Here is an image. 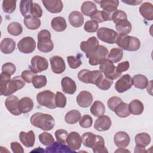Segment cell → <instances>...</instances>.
Returning a JSON list of instances; mask_svg holds the SVG:
<instances>
[{
    "mask_svg": "<svg viewBox=\"0 0 153 153\" xmlns=\"http://www.w3.org/2000/svg\"><path fill=\"white\" fill-rule=\"evenodd\" d=\"M16 71V66L11 62L5 63L2 66V72L10 76L13 75L15 73Z\"/></svg>",
    "mask_w": 153,
    "mask_h": 153,
    "instance_id": "obj_53",
    "label": "cell"
},
{
    "mask_svg": "<svg viewBox=\"0 0 153 153\" xmlns=\"http://www.w3.org/2000/svg\"><path fill=\"white\" fill-rule=\"evenodd\" d=\"M134 152H146L145 148L136 146L135 149H134Z\"/></svg>",
    "mask_w": 153,
    "mask_h": 153,
    "instance_id": "obj_61",
    "label": "cell"
},
{
    "mask_svg": "<svg viewBox=\"0 0 153 153\" xmlns=\"http://www.w3.org/2000/svg\"><path fill=\"white\" fill-rule=\"evenodd\" d=\"M51 69L53 72L57 74L63 73L66 69V65L62 57L59 56H54L50 59Z\"/></svg>",
    "mask_w": 153,
    "mask_h": 153,
    "instance_id": "obj_16",
    "label": "cell"
},
{
    "mask_svg": "<svg viewBox=\"0 0 153 153\" xmlns=\"http://www.w3.org/2000/svg\"><path fill=\"white\" fill-rule=\"evenodd\" d=\"M81 118L80 112L76 109H72L66 113L65 117V121L68 124H74L76 123Z\"/></svg>",
    "mask_w": 153,
    "mask_h": 153,
    "instance_id": "obj_40",
    "label": "cell"
},
{
    "mask_svg": "<svg viewBox=\"0 0 153 153\" xmlns=\"http://www.w3.org/2000/svg\"><path fill=\"white\" fill-rule=\"evenodd\" d=\"M68 19L71 25L75 27H81L84 22L82 14L78 11H72L69 15Z\"/></svg>",
    "mask_w": 153,
    "mask_h": 153,
    "instance_id": "obj_27",
    "label": "cell"
},
{
    "mask_svg": "<svg viewBox=\"0 0 153 153\" xmlns=\"http://www.w3.org/2000/svg\"><path fill=\"white\" fill-rule=\"evenodd\" d=\"M112 13H107L105 11L96 10L90 17L91 20L98 23H102L106 21L112 20Z\"/></svg>",
    "mask_w": 153,
    "mask_h": 153,
    "instance_id": "obj_29",
    "label": "cell"
},
{
    "mask_svg": "<svg viewBox=\"0 0 153 153\" xmlns=\"http://www.w3.org/2000/svg\"><path fill=\"white\" fill-rule=\"evenodd\" d=\"M115 28L119 35H127L131 30L132 26L131 23L127 20L120 21L115 24Z\"/></svg>",
    "mask_w": 153,
    "mask_h": 153,
    "instance_id": "obj_30",
    "label": "cell"
},
{
    "mask_svg": "<svg viewBox=\"0 0 153 153\" xmlns=\"http://www.w3.org/2000/svg\"><path fill=\"white\" fill-rule=\"evenodd\" d=\"M114 142L118 148H125L128 146L130 142V137L127 133L120 131L115 134Z\"/></svg>",
    "mask_w": 153,
    "mask_h": 153,
    "instance_id": "obj_17",
    "label": "cell"
},
{
    "mask_svg": "<svg viewBox=\"0 0 153 153\" xmlns=\"http://www.w3.org/2000/svg\"><path fill=\"white\" fill-rule=\"evenodd\" d=\"M33 108V100L28 97L22 98L19 100V109L23 114L30 112Z\"/></svg>",
    "mask_w": 153,
    "mask_h": 153,
    "instance_id": "obj_34",
    "label": "cell"
},
{
    "mask_svg": "<svg viewBox=\"0 0 153 153\" xmlns=\"http://www.w3.org/2000/svg\"><path fill=\"white\" fill-rule=\"evenodd\" d=\"M38 45L39 51L42 53H48L53 50L54 44L51 39L50 31L46 29L41 30L37 35Z\"/></svg>",
    "mask_w": 153,
    "mask_h": 153,
    "instance_id": "obj_5",
    "label": "cell"
},
{
    "mask_svg": "<svg viewBox=\"0 0 153 153\" xmlns=\"http://www.w3.org/2000/svg\"><path fill=\"white\" fill-rule=\"evenodd\" d=\"M136 146L145 148L151 142V137L146 133H140L136 135L134 137Z\"/></svg>",
    "mask_w": 153,
    "mask_h": 153,
    "instance_id": "obj_35",
    "label": "cell"
},
{
    "mask_svg": "<svg viewBox=\"0 0 153 153\" xmlns=\"http://www.w3.org/2000/svg\"><path fill=\"white\" fill-rule=\"evenodd\" d=\"M113 80L103 75L96 85L100 90H107L111 88Z\"/></svg>",
    "mask_w": 153,
    "mask_h": 153,
    "instance_id": "obj_46",
    "label": "cell"
},
{
    "mask_svg": "<svg viewBox=\"0 0 153 153\" xmlns=\"http://www.w3.org/2000/svg\"><path fill=\"white\" fill-rule=\"evenodd\" d=\"M45 152H62V153H68V152H75V151L71 149L68 146H66L65 144L61 143L58 141L54 142L52 145L47 146L45 149Z\"/></svg>",
    "mask_w": 153,
    "mask_h": 153,
    "instance_id": "obj_22",
    "label": "cell"
},
{
    "mask_svg": "<svg viewBox=\"0 0 153 153\" xmlns=\"http://www.w3.org/2000/svg\"><path fill=\"white\" fill-rule=\"evenodd\" d=\"M132 86V78L128 74L121 76L115 84V89L118 93H123L129 90Z\"/></svg>",
    "mask_w": 153,
    "mask_h": 153,
    "instance_id": "obj_13",
    "label": "cell"
},
{
    "mask_svg": "<svg viewBox=\"0 0 153 153\" xmlns=\"http://www.w3.org/2000/svg\"><path fill=\"white\" fill-rule=\"evenodd\" d=\"M81 10L83 14L90 17L97 10V7L92 1H84L81 5Z\"/></svg>",
    "mask_w": 153,
    "mask_h": 153,
    "instance_id": "obj_37",
    "label": "cell"
},
{
    "mask_svg": "<svg viewBox=\"0 0 153 153\" xmlns=\"http://www.w3.org/2000/svg\"><path fill=\"white\" fill-rule=\"evenodd\" d=\"M12 151L14 153H23L24 149L22 146L17 142H13L10 144Z\"/></svg>",
    "mask_w": 153,
    "mask_h": 153,
    "instance_id": "obj_59",
    "label": "cell"
},
{
    "mask_svg": "<svg viewBox=\"0 0 153 153\" xmlns=\"http://www.w3.org/2000/svg\"><path fill=\"white\" fill-rule=\"evenodd\" d=\"M148 78L142 74H136L132 78V85L137 88L144 89L148 87Z\"/></svg>",
    "mask_w": 153,
    "mask_h": 153,
    "instance_id": "obj_31",
    "label": "cell"
},
{
    "mask_svg": "<svg viewBox=\"0 0 153 153\" xmlns=\"http://www.w3.org/2000/svg\"><path fill=\"white\" fill-rule=\"evenodd\" d=\"M130 114L134 115H139L142 114L144 110V106L142 102L138 99H134L128 105Z\"/></svg>",
    "mask_w": 153,
    "mask_h": 153,
    "instance_id": "obj_32",
    "label": "cell"
},
{
    "mask_svg": "<svg viewBox=\"0 0 153 153\" xmlns=\"http://www.w3.org/2000/svg\"><path fill=\"white\" fill-rule=\"evenodd\" d=\"M100 71L104 74L105 76L114 80L121 76V74H118L116 71V66L109 59L103 60L99 66Z\"/></svg>",
    "mask_w": 153,
    "mask_h": 153,
    "instance_id": "obj_10",
    "label": "cell"
},
{
    "mask_svg": "<svg viewBox=\"0 0 153 153\" xmlns=\"http://www.w3.org/2000/svg\"><path fill=\"white\" fill-rule=\"evenodd\" d=\"M35 73L32 72L30 70H25L22 72L21 76L27 83L32 82L33 78L35 76Z\"/></svg>",
    "mask_w": 153,
    "mask_h": 153,
    "instance_id": "obj_57",
    "label": "cell"
},
{
    "mask_svg": "<svg viewBox=\"0 0 153 153\" xmlns=\"http://www.w3.org/2000/svg\"><path fill=\"white\" fill-rule=\"evenodd\" d=\"M39 140L40 142L45 146H50L54 142V139L51 134L48 132L41 133L39 135Z\"/></svg>",
    "mask_w": 153,
    "mask_h": 153,
    "instance_id": "obj_45",
    "label": "cell"
},
{
    "mask_svg": "<svg viewBox=\"0 0 153 153\" xmlns=\"http://www.w3.org/2000/svg\"><path fill=\"white\" fill-rule=\"evenodd\" d=\"M99 27V25L97 22L93 20H88L85 22L84 26V29L85 31L88 33L95 32Z\"/></svg>",
    "mask_w": 153,
    "mask_h": 153,
    "instance_id": "obj_54",
    "label": "cell"
},
{
    "mask_svg": "<svg viewBox=\"0 0 153 153\" xmlns=\"http://www.w3.org/2000/svg\"><path fill=\"white\" fill-rule=\"evenodd\" d=\"M31 124L44 131L53 129L55 126L54 118L50 114L42 112H36L30 118Z\"/></svg>",
    "mask_w": 153,
    "mask_h": 153,
    "instance_id": "obj_3",
    "label": "cell"
},
{
    "mask_svg": "<svg viewBox=\"0 0 153 153\" xmlns=\"http://www.w3.org/2000/svg\"><path fill=\"white\" fill-rule=\"evenodd\" d=\"M62 90L65 93L73 94L76 90V85L75 81L69 77L65 76L61 81Z\"/></svg>",
    "mask_w": 153,
    "mask_h": 153,
    "instance_id": "obj_24",
    "label": "cell"
},
{
    "mask_svg": "<svg viewBox=\"0 0 153 153\" xmlns=\"http://www.w3.org/2000/svg\"><path fill=\"white\" fill-rule=\"evenodd\" d=\"M93 100V97L88 91H81L76 97V102L81 108L89 107Z\"/></svg>",
    "mask_w": 153,
    "mask_h": 153,
    "instance_id": "obj_20",
    "label": "cell"
},
{
    "mask_svg": "<svg viewBox=\"0 0 153 153\" xmlns=\"http://www.w3.org/2000/svg\"><path fill=\"white\" fill-rule=\"evenodd\" d=\"M23 22L26 27L30 30H36L38 29L41 24L40 19L35 18L31 15L25 17Z\"/></svg>",
    "mask_w": 153,
    "mask_h": 153,
    "instance_id": "obj_36",
    "label": "cell"
},
{
    "mask_svg": "<svg viewBox=\"0 0 153 153\" xmlns=\"http://www.w3.org/2000/svg\"><path fill=\"white\" fill-rule=\"evenodd\" d=\"M42 3L48 11L53 14L60 13L63 8V2L60 0H42Z\"/></svg>",
    "mask_w": 153,
    "mask_h": 153,
    "instance_id": "obj_19",
    "label": "cell"
},
{
    "mask_svg": "<svg viewBox=\"0 0 153 153\" xmlns=\"http://www.w3.org/2000/svg\"><path fill=\"white\" fill-rule=\"evenodd\" d=\"M121 1L124 3H126L130 5H137L142 2V1H137V0H124V1L122 0Z\"/></svg>",
    "mask_w": 153,
    "mask_h": 153,
    "instance_id": "obj_60",
    "label": "cell"
},
{
    "mask_svg": "<svg viewBox=\"0 0 153 153\" xmlns=\"http://www.w3.org/2000/svg\"><path fill=\"white\" fill-rule=\"evenodd\" d=\"M114 112H115L116 115L120 118H126L130 115L128 104L123 102L115 108Z\"/></svg>",
    "mask_w": 153,
    "mask_h": 153,
    "instance_id": "obj_41",
    "label": "cell"
},
{
    "mask_svg": "<svg viewBox=\"0 0 153 153\" xmlns=\"http://www.w3.org/2000/svg\"><path fill=\"white\" fill-rule=\"evenodd\" d=\"M90 111L92 115L99 117L105 114V107L102 102L99 100H96L91 105Z\"/></svg>",
    "mask_w": 153,
    "mask_h": 153,
    "instance_id": "obj_38",
    "label": "cell"
},
{
    "mask_svg": "<svg viewBox=\"0 0 153 153\" xmlns=\"http://www.w3.org/2000/svg\"><path fill=\"white\" fill-rule=\"evenodd\" d=\"M0 48L2 53L6 54H11L16 48V42L11 38H5L2 40Z\"/></svg>",
    "mask_w": 153,
    "mask_h": 153,
    "instance_id": "obj_28",
    "label": "cell"
},
{
    "mask_svg": "<svg viewBox=\"0 0 153 153\" xmlns=\"http://www.w3.org/2000/svg\"><path fill=\"white\" fill-rule=\"evenodd\" d=\"M47 82L46 76L42 75H35L32 81V83L35 88H41L45 87L47 84Z\"/></svg>",
    "mask_w": 153,
    "mask_h": 153,
    "instance_id": "obj_44",
    "label": "cell"
},
{
    "mask_svg": "<svg viewBox=\"0 0 153 153\" xmlns=\"http://www.w3.org/2000/svg\"><path fill=\"white\" fill-rule=\"evenodd\" d=\"M8 75L1 72L0 75V94L10 96L25 85V81L21 76H16L10 79Z\"/></svg>",
    "mask_w": 153,
    "mask_h": 153,
    "instance_id": "obj_1",
    "label": "cell"
},
{
    "mask_svg": "<svg viewBox=\"0 0 153 153\" xmlns=\"http://www.w3.org/2000/svg\"><path fill=\"white\" fill-rule=\"evenodd\" d=\"M93 124V118L89 115H84L79 120V126L84 128H88L91 127Z\"/></svg>",
    "mask_w": 153,
    "mask_h": 153,
    "instance_id": "obj_51",
    "label": "cell"
},
{
    "mask_svg": "<svg viewBox=\"0 0 153 153\" xmlns=\"http://www.w3.org/2000/svg\"><path fill=\"white\" fill-rule=\"evenodd\" d=\"M33 3V1L31 0H22L20 1V10L23 17H26L30 15L31 7Z\"/></svg>",
    "mask_w": 153,
    "mask_h": 153,
    "instance_id": "obj_42",
    "label": "cell"
},
{
    "mask_svg": "<svg viewBox=\"0 0 153 153\" xmlns=\"http://www.w3.org/2000/svg\"><path fill=\"white\" fill-rule=\"evenodd\" d=\"M16 7V1L5 0L2 2V9L6 13H12L14 11Z\"/></svg>",
    "mask_w": 153,
    "mask_h": 153,
    "instance_id": "obj_48",
    "label": "cell"
},
{
    "mask_svg": "<svg viewBox=\"0 0 153 153\" xmlns=\"http://www.w3.org/2000/svg\"><path fill=\"white\" fill-rule=\"evenodd\" d=\"M124 20H127V16L126 12L122 10H117L112 13V20L115 24L120 21Z\"/></svg>",
    "mask_w": 153,
    "mask_h": 153,
    "instance_id": "obj_49",
    "label": "cell"
},
{
    "mask_svg": "<svg viewBox=\"0 0 153 153\" xmlns=\"http://www.w3.org/2000/svg\"><path fill=\"white\" fill-rule=\"evenodd\" d=\"M7 31L13 36H18L22 33L23 27L19 23L12 22L8 25Z\"/></svg>",
    "mask_w": 153,
    "mask_h": 153,
    "instance_id": "obj_43",
    "label": "cell"
},
{
    "mask_svg": "<svg viewBox=\"0 0 153 153\" xmlns=\"http://www.w3.org/2000/svg\"><path fill=\"white\" fill-rule=\"evenodd\" d=\"M82 143V137L76 131H71L68 134L66 139V143L72 150H78L80 148Z\"/></svg>",
    "mask_w": 153,
    "mask_h": 153,
    "instance_id": "obj_18",
    "label": "cell"
},
{
    "mask_svg": "<svg viewBox=\"0 0 153 153\" xmlns=\"http://www.w3.org/2000/svg\"><path fill=\"white\" fill-rule=\"evenodd\" d=\"M121 102H123L122 99L120 97H117V96H113L110 97L107 102L108 108L112 111H114L115 108L120 104Z\"/></svg>",
    "mask_w": 153,
    "mask_h": 153,
    "instance_id": "obj_55",
    "label": "cell"
},
{
    "mask_svg": "<svg viewBox=\"0 0 153 153\" xmlns=\"http://www.w3.org/2000/svg\"><path fill=\"white\" fill-rule=\"evenodd\" d=\"M55 102L57 107L65 108L66 105V98L65 94L60 91H57L56 94Z\"/></svg>",
    "mask_w": 153,
    "mask_h": 153,
    "instance_id": "obj_52",
    "label": "cell"
},
{
    "mask_svg": "<svg viewBox=\"0 0 153 153\" xmlns=\"http://www.w3.org/2000/svg\"><path fill=\"white\" fill-rule=\"evenodd\" d=\"M80 56H82V54L81 55L78 54L76 57L74 56H69L67 57L68 65L71 69H77L82 65Z\"/></svg>",
    "mask_w": 153,
    "mask_h": 153,
    "instance_id": "obj_47",
    "label": "cell"
},
{
    "mask_svg": "<svg viewBox=\"0 0 153 153\" xmlns=\"http://www.w3.org/2000/svg\"><path fill=\"white\" fill-rule=\"evenodd\" d=\"M103 73L99 70L91 71L88 69H82L77 75L78 79L86 84H93L96 85L101 77L103 76Z\"/></svg>",
    "mask_w": 153,
    "mask_h": 153,
    "instance_id": "obj_6",
    "label": "cell"
},
{
    "mask_svg": "<svg viewBox=\"0 0 153 153\" xmlns=\"http://www.w3.org/2000/svg\"><path fill=\"white\" fill-rule=\"evenodd\" d=\"M118 46L124 50L134 51L139 49L140 47V40L134 36L125 35H119L115 42Z\"/></svg>",
    "mask_w": 153,
    "mask_h": 153,
    "instance_id": "obj_4",
    "label": "cell"
},
{
    "mask_svg": "<svg viewBox=\"0 0 153 153\" xmlns=\"http://www.w3.org/2000/svg\"><path fill=\"white\" fill-rule=\"evenodd\" d=\"M30 15L35 18L41 17L42 16V10L41 7L37 3L33 2L30 10Z\"/></svg>",
    "mask_w": 153,
    "mask_h": 153,
    "instance_id": "obj_56",
    "label": "cell"
},
{
    "mask_svg": "<svg viewBox=\"0 0 153 153\" xmlns=\"http://www.w3.org/2000/svg\"><path fill=\"white\" fill-rule=\"evenodd\" d=\"M19 50L24 54L32 53L36 48V42L31 36H26L20 40L17 44Z\"/></svg>",
    "mask_w": 153,
    "mask_h": 153,
    "instance_id": "obj_12",
    "label": "cell"
},
{
    "mask_svg": "<svg viewBox=\"0 0 153 153\" xmlns=\"http://www.w3.org/2000/svg\"><path fill=\"white\" fill-rule=\"evenodd\" d=\"M48 67V60L40 56H33L30 60V65L29 66L30 70L35 74L45 71Z\"/></svg>",
    "mask_w": 153,
    "mask_h": 153,
    "instance_id": "obj_11",
    "label": "cell"
},
{
    "mask_svg": "<svg viewBox=\"0 0 153 153\" xmlns=\"http://www.w3.org/2000/svg\"><path fill=\"white\" fill-rule=\"evenodd\" d=\"M112 125L111 118L106 115H102L96 120L94 127L99 131H104L108 130Z\"/></svg>",
    "mask_w": 153,
    "mask_h": 153,
    "instance_id": "obj_21",
    "label": "cell"
},
{
    "mask_svg": "<svg viewBox=\"0 0 153 153\" xmlns=\"http://www.w3.org/2000/svg\"><path fill=\"white\" fill-rule=\"evenodd\" d=\"M68 134V132L63 129H58L54 133L57 141L63 144H65L66 143V139Z\"/></svg>",
    "mask_w": 153,
    "mask_h": 153,
    "instance_id": "obj_50",
    "label": "cell"
},
{
    "mask_svg": "<svg viewBox=\"0 0 153 153\" xmlns=\"http://www.w3.org/2000/svg\"><path fill=\"white\" fill-rule=\"evenodd\" d=\"M5 105L8 111L14 115L18 116L22 114L19 109V99L16 96H8L5 100Z\"/></svg>",
    "mask_w": 153,
    "mask_h": 153,
    "instance_id": "obj_14",
    "label": "cell"
},
{
    "mask_svg": "<svg viewBox=\"0 0 153 153\" xmlns=\"http://www.w3.org/2000/svg\"><path fill=\"white\" fill-rule=\"evenodd\" d=\"M51 27L56 32H63L67 27V24L65 19L61 17L58 16L53 18L51 22Z\"/></svg>",
    "mask_w": 153,
    "mask_h": 153,
    "instance_id": "obj_33",
    "label": "cell"
},
{
    "mask_svg": "<svg viewBox=\"0 0 153 153\" xmlns=\"http://www.w3.org/2000/svg\"><path fill=\"white\" fill-rule=\"evenodd\" d=\"M99 45V41L95 36L90 37L87 41H82L80 43V49L88 54L96 51Z\"/></svg>",
    "mask_w": 153,
    "mask_h": 153,
    "instance_id": "obj_15",
    "label": "cell"
},
{
    "mask_svg": "<svg viewBox=\"0 0 153 153\" xmlns=\"http://www.w3.org/2000/svg\"><path fill=\"white\" fill-rule=\"evenodd\" d=\"M130 67V64L128 61H124L118 64L116 66V71L118 74H121L123 72L127 71Z\"/></svg>",
    "mask_w": 153,
    "mask_h": 153,
    "instance_id": "obj_58",
    "label": "cell"
},
{
    "mask_svg": "<svg viewBox=\"0 0 153 153\" xmlns=\"http://www.w3.org/2000/svg\"><path fill=\"white\" fill-rule=\"evenodd\" d=\"M139 13L146 20L151 21L153 20V5L149 2L142 3L139 7Z\"/></svg>",
    "mask_w": 153,
    "mask_h": 153,
    "instance_id": "obj_26",
    "label": "cell"
},
{
    "mask_svg": "<svg viewBox=\"0 0 153 153\" xmlns=\"http://www.w3.org/2000/svg\"><path fill=\"white\" fill-rule=\"evenodd\" d=\"M123 56V51L120 48H113L110 50L108 56V59L113 63H116L121 60Z\"/></svg>",
    "mask_w": 153,
    "mask_h": 153,
    "instance_id": "obj_39",
    "label": "cell"
},
{
    "mask_svg": "<svg viewBox=\"0 0 153 153\" xmlns=\"http://www.w3.org/2000/svg\"><path fill=\"white\" fill-rule=\"evenodd\" d=\"M19 139L21 143L26 148H30L34 145L35 135L32 130L26 133L21 131L19 134Z\"/></svg>",
    "mask_w": 153,
    "mask_h": 153,
    "instance_id": "obj_23",
    "label": "cell"
},
{
    "mask_svg": "<svg viewBox=\"0 0 153 153\" xmlns=\"http://www.w3.org/2000/svg\"><path fill=\"white\" fill-rule=\"evenodd\" d=\"M56 94L50 91L44 90L36 94V100L38 103L49 109H55L57 106L55 102Z\"/></svg>",
    "mask_w": 153,
    "mask_h": 153,
    "instance_id": "obj_8",
    "label": "cell"
},
{
    "mask_svg": "<svg viewBox=\"0 0 153 153\" xmlns=\"http://www.w3.org/2000/svg\"><path fill=\"white\" fill-rule=\"evenodd\" d=\"M82 141L84 146L92 148L93 152H108L105 146V140L102 136L96 135L91 132L84 133L82 136Z\"/></svg>",
    "mask_w": 153,
    "mask_h": 153,
    "instance_id": "obj_2",
    "label": "cell"
},
{
    "mask_svg": "<svg viewBox=\"0 0 153 153\" xmlns=\"http://www.w3.org/2000/svg\"><path fill=\"white\" fill-rule=\"evenodd\" d=\"M97 36L100 40L105 43L113 44L115 43L118 33L112 29L102 27L97 30Z\"/></svg>",
    "mask_w": 153,
    "mask_h": 153,
    "instance_id": "obj_9",
    "label": "cell"
},
{
    "mask_svg": "<svg viewBox=\"0 0 153 153\" xmlns=\"http://www.w3.org/2000/svg\"><path fill=\"white\" fill-rule=\"evenodd\" d=\"M108 54L109 51L108 48L102 45H99L96 51L85 54V56L89 59L88 62L90 65L96 66L100 65L103 60L108 59Z\"/></svg>",
    "mask_w": 153,
    "mask_h": 153,
    "instance_id": "obj_7",
    "label": "cell"
},
{
    "mask_svg": "<svg viewBox=\"0 0 153 153\" xmlns=\"http://www.w3.org/2000/svg\"><path fill=\"white\" fill-rule=\"evenodd\" d=\"M94 2L99 4L100 7L103 10V11L109 13H113L116 11L119 4V1L118 0L94 1Z\"/></svg>",
    "mask_w": 153,
    "mask_h": 153,
    "instance_id": "obj_25",
    "label": "cell"
}]
</instances>
